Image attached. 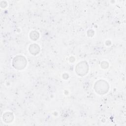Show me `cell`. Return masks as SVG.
Segmentation results:
<instances>
[{
    "label": "cell",
    "instance_id": "6",
    "mask_svg": "<svg viewBox=\"0 0 126 126\" xmlns=\"http://www.w3.org/2000/svg\"><path fill=\"white\" fill-rule=\"evenodd\" d=\"M30 38L33 40H36L39 37V33L36 31H32L30 33Z\"/></svg>",
    "mask_w": 126,
    "mask_h": 126
},
{
    "label": "cell",
    "instance_id": "2",
    "mask_svg": "<svg viewBox=\"0 0 126 126\" xmlns=\"http://www.w3.org/2000/svg\"><path fill=\"white\" fill-rule=\"evenodd\" d=\"M13 66L15 68L20 70L24 68L27 65V60L22 56H17L15 57L12 62Z\"/></svg>",
    "mask_w": 126,
    "mask_h": 126
},
{
    "label": "cell",
    "instance_id": "3",
    "mask_svg": "<svg viewBox=\"0 0 126 126\" xmlns=\"http://www.w3.org/2000/svg\"><path fill=\"white\" fill-rule=\"evenodd\" d=\"M88 65L86 62H81L76 66V72L80 76L85 75L88 71Z\"/></svg>",
    "mask_w": 126,
    "mask_h": 126
},
{
    "label": "cell",
    "instance_id": "5",
    "mask_svg": "<svg viewBox=\"0 0 126 126\" xmlns=\"http://www.w3.org/2000/svg\"><path fill=\"white\" fill-rule=\"evenodd\" d=\"M13 119V116L12 113L9 112H6L3 115V120L6 123H10Z\"/></svg>",
    "mask_w": 126,
    "mask_h": 126
},
{
    "label": "cell",
    "instance_id": "4",
    "mask_svg": "<svg viewBox=\"0 0 126 126\" xmlns=\"http://www.w3.org/2000/svg\"><path fill=\"white\" fill-rule=\"evenodd\" d=\"M29 51L33 55H36L37 54H38L39 52L40 47L37 44H31L30 46Z\"/></svg>",
    "mask_w": 126,
    "mask_h": 126
},
{
    "label": "cell",
    "instance_id": "1",
    "mask_svg": "<svg viewBox=\"0 0 126 126\" xmlns=\"http://www.w3.org/2000/svg\"><path fill=\"white\" fill-rule=\"evenodd\" d=\"M94 89L97 94L103 95L108 91L109 85L106 81L100 80L95 83L94 85Z\"/></svg>",
    "mask_w": 126,
    "mask_h": 126
}]
</instances>
